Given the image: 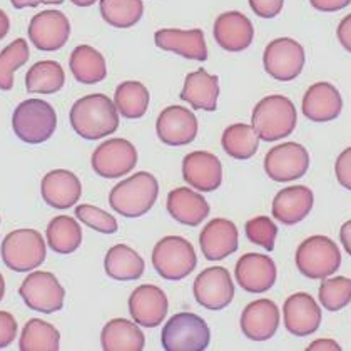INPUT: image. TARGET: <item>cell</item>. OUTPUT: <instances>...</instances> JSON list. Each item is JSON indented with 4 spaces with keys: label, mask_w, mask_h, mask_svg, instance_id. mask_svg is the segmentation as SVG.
<instances>
[{
    "label": "cell",
    "mask_w": 351,
    "mask_h": 351,
    "mask_svg": "<svg viewBox=\"0 0 351 351\" xmlns=\"http://www.w3.org/2000/svg\"><path fill=\"white\" fill-rule=\"evenodd\" d=\"M69 119L72 129L87 141L102 139L114 134L119 128L116 104L104 94H89L75 101Z\"/></svg>",
    "instance_id": "cell-1"
},
{
    "label": "cell",
    "mask_w": 351,
    "mask_h": 351,
    "mask_svg": "<svg viewBox=\"0 0 351 351\" xmlns=\"http://www.w3.org/2000/svg\"><path fill=\"white\" fill-rule=\"evenodd\" d=\"M298 122V112L291 99L274 94L261 99L253 109L251 125L259 139L274 143L293 134Z\"/></svg>",
    "instance_id": "cell-2"
},
{
    "label": "cell",
    "mask_w": 351,
    "mask_h": 351,
    "mask_svg": "<svg viewBox=\"0 0 351 351\" xmlns=\"http://www.w3.org/2000/svg\"><path fill=\"white\" fill-rule=\"evenodd\" d=\"M158 196V179L143 171L114 186L109 194V204L121 216L141 217L151 211Z\"/></svg>",
    "instance_id": "cell-3"
},
{
    "label": "cell",
    "mask_w": 351,
    "mask_h": 351,
    "mask_svg": "<svg viewBox=\"0 0 351 351\" xmlns=\"http://www.w3.org/2000/svg\"><path fill=\"white\" fill-rule=\"evenodd\" d=\"M57 114L49 102L27 99L14 110L12 129L15 136L27 144H42L54 136Z\"/></svg>",
    "instance_id": "cell-4"
},
{
    "label": "cell",
    "mask_w": 351,
    "mask_h": 351,
    "mask_svg": "<svg viewBox=\"0 0 351 351\" xmlns=\"http://www.w3.org/2000/svg\"><path fill=\"white\" fill-rule=\"evenodd\" d=\"M296 266L308 280H324L339 269L341 253L328 236H311L298 246Z\"/></svg>",
    "instance_id": "cell-5"
},
{
    "label": "cell",
    "mask_w": 351,
    "mask_h": 351,
    "mask_svg": "<svg viewBox=\"0 0 351 351\" xmlns=\"http://www.w3.org/2000/svg\"><path fill=\"white\" fill-rule=\"evenodd\" d=\"M197 265L196 251L181 236H166L154 246L152 266L167 281H179L189 276Z\"/></svg>",
    "instance_id": "cell-6"
},
{
    "label": "cell",
    "mask_w": 351,
    "mask_h": 351,
    "mask_svg": "<svg viewBox=\"0 0 351 351\" xmlns=\"http://www.w3.org/2000/svg\"><path fill=\"white\" fill-rule=\"evenodd\" d=\"M211 341L208 323L194 313H178L162 328L161 343L166 351H204Z\"/></svg>",
    "instance_id": "cell-7"
},
{
    "label": "cell",
    "mask_w": 351,
    "mask_h": 351,
    "mask_svg": "<svg viewBox=\"0 0 351 351\" xmlns=\"http://www.w3.org/2000/svg\"><path fill=\"white\" fill-rule=\"evenodd\" d=\"M3 265L17 273H27L45 261V241L36 230H15L3 238Z\"/></svg>",
    "instance_id": "cell-8"
},
{
    "label": "cell",
    "mask_w": 351,
    "mask_h": 351,
    "mask_svg": "<svg viewBox=\"0 0 351 351\" xmlns=\"http://www.w3.org/2000/svg\"><path fill=\"white\" fill-rule=\"evenodd\" d=\"M304 62H306V56H304L303 45L289 37L271 40L266 45L265 56H263L265 71L280 82L295 81L303 72Z\"/></svg>",
    "instance_id": "cell-9"
},
{
    "label": "cell",
    "mask_w": 351,
    "mask_h": 351,
    "mask_svg": "<svg viewBox=\"0 0 351 351\" xmlns=\"http://www.w3.org/2000/svg\"><path fill=\"white\" fill-rule=\"evenodd\" d=\"M19 295L30 310L51 315L64 308L66 289L52 273L36 271L22 281Z\"/></svg>",
    "instance_id": "cell-10"
},
{
    "label": "cell",
    "mask_w": 351,
    "mask_h": 351,
    "mask_svg": "<svg viewBox=\"0 0 351 351\" xmlns=\"http://www.w3.org/2000/svg\"><path fill=\"white\" fill-rule=\"evenodd\" d=\"M310 167V154L306 147L298 143H285L274 146L265 158V171L276 182H291L303 178Z\"/></svg>",
    "instance_id": "cell-11"
},
{
    "label": "cell",
    "mask_w": 351,
    "mask_h": 351,
    "mask_svg": "<svg viewBox=\"0 0 351 351\" xmlns=\"http://www.w3.org/2000/svg\"><path fill=\"white\" fill-rule=\"evenodd\" d=\"M93 169L106 179H117L131 173L137 164V151L128 139H109L94 151Z\"/></svg>",
    "instance_id": "cell-12"
},
{
    "label": "cell",
    "mask_w": 351,
    "mask_h": 351,
    "mask_svg": "<svg viewBox=\"0 0 351 351\" xmlns=\"http://www.w3.org/2000/svg\"><path fill=\"white\" fill-rule=\"evenodd\" d=\"M193 293L201 306L213 311L224 310L230 306L234 298V285H232L230 271L223 266L204 269L194 280Z\"/></svg>",
    "instance_id": "cell-13"
},
{
    "label": "cell",
    "mask_w": 351,
    "mask_h": 351,
    "mask_svg": "<svg viewBox=\"0 0 351 351\" xmlns=\"http://www.w3.org/2000/svg\"><path fill=\"white\" fill-rule=\"evenodd\" d=\"M71 22L60 10H44L36 14L29 24V39L42 52H54L67 44Z\"/></svg>",
    "instance_id": "cell-14"
},
{
    "label": "cell",
    "mask_w": 351,
    "mask_h": 351,
    "mask_svg": "<svg viewBox=\"0 0 351 351\" xmlns=\"http://www.w3.org/2000/svg\"><path fill=\"white\" fill-rule=\"evenodd\" d=\"M196 116L189 109L182 106H169L159 114L158 122H156V132L161 143L166 146H188L197 136Z\"/></svg>",
    "instance_id": "cell-15"
},
{
    "label": "cell",
    "mask_w": 351,
    "mask_h": 351,
    "mask_svg": "<svg viewBox=\"0 0 351 351\" xmlns=\"http://www.w3.org/2000/svg\"><path fill=\"white\" fill-rule=\"evenodd\" d=\"M236 281L246 293H266L276 283L278 269L268 254L247 253L236 265Z\"/></svg>",
    "instance_id": "cell-16"
},
{
    "label": "cell",
    "mask_w": 351,
    "mask_h": 351,
    "mask_svg": "<svg viewBox=\"0 0 351 351\" xmlns=\"http://www.w3.org/2000/svg\"><path fill=\"white\" fill-rule=\"evenodd\" d=\"M167 310V296L159 286L143 285L129 296V313L134 323L144 328L159 326L166 318Z\"/></svg>",
    "instance_id": "cell-17"
},
{
    "label": "cell",
    "mask_w": 351,
    "mask_h": 351,
    "mask_svg": "<svg viewBox=\"0 0 351 351\" xmlns=\"http://www.w3.org/2000/svg\"><path fill=\"white\" fill-rule=\"evenodd\" d=\"M285 326L295 337H308L322 324V308L308 293H295L285 301Z\"/></svg>",
    "instance_id": "cell-18"
},
{
    "label": "cell",
    "mask_w": 351,
    "mask_h": 351,
    "mask_svg": "<svg viewBox=\"0 0 351 351\" xmlns=\"http://www.w3.org/2000/svg\"><path fill=\"white\" fill-rule=\"evenodd\" d=\"M182 178L194 189L211 193L223 182V164L208 151L189 152L182 161Z\"/></svg>",
    "instance_id": "cell-19"
},
{
    "label": "cell",
    "mask_w": 351,
    "mask_h": 351,
    "mask_svg": "<svg viewBox=\"0 0 351 351\" xmlns=\"http://www.w3.org/2000/svg\"><path fill=\"white\" fill-rule=\"evenodd\" d=\"M201 251L209 261H221L238 251L239 232L234 223L224 217H216L203 228L199 236Z\"/></svg>",
    "instance_id": "cell-20"
},
{
    "label": "cell",
    "mask_w": 351,
    "mask_h": 351,
    "mask_svg": "<svg viewBox=\"0 0 351 351\" xmlns=\"http://www.w3.org/2000/svg\"><path fill=\"white\" fill-rule=\"evenodd\" d=\"M241 331L253 341H268L280 328V308L271 300H256L244 308Z\"/></svg>",
    "instance_id": "cell-21"
},
{
    "label": "cell",
    "mask_w": 351,
    "mask_h": 351,
    "mask_svg": "<svg viewBox=\"0 0 351 351\" xmlns=\"http://www.w3.org/2000/svg\"><path fill=\"white\" fill-rule=\"evenodd\" d=\"M213 36L219 47L228 52L246 51L254 39V27L246 15L231 10L216 19Z\"/></svg>",
    "instance_id": "cell-22"
},
{
    "label": "cell",
    "mask_w": 351,
    "mask_h": 351,
    "mask_svg": "<svg viewBox=\"0 0 351 351\" xmlns=\"http://www.w3.org/2000/svg\"><path fill=\"white\" fill-rule=\"evenodd\" d=\"M154 42L162 51L174 52L184 59L199 62L208 59V45L201 29H161L154 34Z\"/></svg>",
    "instance_id": "cell-23"
},
{
    "label": "cell",
    "mask_w": 351,
    "mask_h": 351,
    "mask_svg": "<svg viewBox=\"0 0 351 351\" xmlns=\"http://www.w3.org/2000/svg\"><path fill=\"white\" fill-rule=\"evenodd\" d=\"M42 199L56 209H67L81 199V179L67 169H54L42 178Z\"/></svg>",
    "instance_id": "cell-24"
},
{
    "label": "cell",
    "mask_w": 351,
    "mask_h": 351,
    "mask_svg": "<svg viewBox=\"0 0 351 351\" xmlns=\"http://www.w3.org/2000/svg\"><path fill=\"white\" fill-rule=\"evenodd\" d=\"M313 203L315 196L308 186H289L274 196L271 213L285 226H295L310 215Z\"/></svg>",
    "instance_id": "cell-25"
},
{
    "label": "cell",
    "mask_w": 351,
    "mask_h": 351,
    "mask_svg": "<svg viewBox=\"0 0 351 351\" xmlns=\"http://www.w3.org/2000/svg\"><path fill=\"white\" fill-rule=\"evenodd\" d=\"M301 109L306 119L313 122H330L341 114L343 97L333 84L316 82L304 94Z\"/></svg>",
    "instance_id": "cell-26"
},
{
    "label": "cell",
    "mask_w": 351,
    "mask_h": 351,
    "mask_svg": "<svg viewBox=\"0 0 351 351\" xmlns=\"http://www.w3.org/2000/svg\"><path fill=\"white\" fill-rule=\"evenodd\" d=\"M167 213L184 226H199L209 216V203L196 191L178 188L167 194Z\"/></svg>",
    "instance_id": "cell-27"
},
{
    "label": "cell",
    "mask_w": 351,
    "mask_h": 351,
    "mask_svg": "<svg viewBox=\"0 0 351 351\" xmlns=\"http://www.w3.org/2000/svg\"><path fill=\"white\" fill-rule=\"evenodd\" d=\"M179 97L188 102L193 109L197 110H213L217 109V97H219V77L211 75L199 69L196 72L188 74Z\"/></svg>",
    "instance_id": "cell-28"
},
{
    "label": "cell",
    "mask_w": 351,
    "mask_h": 351,
    "mask_svg": "<svg viewBox=\"0 0 351 351\" xmlns=\"http://www.w3.org/2000/svg\"><path fill=\"white\" fill-rule=\"evenodd\" d=\"M101 345L104 351H143L146 338L137 323L116 318L102 328Z\"/></svg>",
    "instance_id": "cell-29"
},
{
    "label": "cell",
    "mask_w": 351,
    "mask_h": 351,
    "mask_svg": "<svg viewBox=\"0 0 351 351\" xmlns=\"http://www.w3.org/2000/svg\"><path fill=\"white\" fill-rule=\"evenodd\" d=\"M144 259L128 244H116L108 251L104 269L116 281H136L144 274Z\"/></svg>",
    "instance_id": "cell-30"
},
{
    "label": "cell",
    "mask_w": 351,
    "mask_h": 351,
    "mask_svg": "<svg viewBox=\"0 0 351 351\" xmlns=\"http://www.w3.org/2000/svg\"><path fill=\"white\" fill-rule=\"evenodd\" d=\"M72 75L82 84H99L108 77V64L104 56L90 45H79L72 51L69 60Z\"/></svg>",
    "instance_id": "cell-31"
},
{
    "label": "cell",
    "mask_w": 351,
    "mask_h": 351,
    "mask_svg": "<svg viewBox=\"0 0 351 351\" xmlns=\"http://www.w3.org/2000/svg\"><path fill=\"white\" fill-rule=\"evenodd\" d=\"M66 84V72L56 60H40L27 71L25 87L30 94H56Z\"/></svg>",
    "instance_id": "cell-32"
},
{
    "label": "cell",
    "mask_w": 351,
    "mask_h": 351,
    "mask_svg": "<svg viewBox=\"0 0 351 351\" xmlns=\"http://www.w3.org/2000/svg\"><path fill=\"white\" fill-rule=\"evenodd\" d=\"M114 104L125 119H141L149 108V90L143 82L125 81L116 87Z\"/></svg>",
    "instance_id": "cell-33"
},
{
    "label": "cell",
    "mask_w": 351,
    "mask_h": 351,
    "mask_svg": "<svg viewBox=\"0 0 351 351\" xmlns=\"http://www.w3.org/2000/svg\"><path fill=\"white\" fill-rule=\"evenodd\" d=\"M47 243L57 254H71L81 246L82 230L71 216H57L47 226Z\"/></svg>",
    "instance_id": "cell-34"
},
{
    "label": "cell",
    "mask_w": 351,
    "mask_h": 351,
    "mask_svg": "<svg viewBox=\"0 0 351 351\" xmlns=\"http://www.w3.org/2000/svg\"><path fill=\"white\" fill-rule=\"evenodd\" d=\"M221 146L224 152L238 161H246L256 154L259 147V136L253 125L247 124H232L226 128L221 137Z\"/></svg>",
    "instance_id": "cell-35"
},
{
    "label": "cell",
    "mask_w": 351,
    "mask_h": 351,
    "mask_svg": "<svg viewBox=\"0 0 351 351\" xmlns=\"http://www.w3.org/2000/svg\"><path fill=\"white\" fill-rule=\"evenodd\" d=\"M60 333L54 324L44 319H29L24 326L19 350L21 351H57L60 348Z\"/></svg>",
    "instance_id": "cell-36"
},
{
    "label": "cell",
    "mask_w": 351,
    "mask_h": 351,
    "mask_svg": "<svg viewBox=\"0 0 351 351\" xmlns=\"http://www.w3.org/2000/svg\"><path fill=\"white\" fill-rule=\"evenodd\" d=\"M101 15L109 25L116 29H129L143 19V0H101Z\"/></svg>",
    "instance_id": "cell-37"
},
{
    "label": "cell",
    "mask_w": 351,
    "mask_h": 351,
    "mask_svg": "<svg viewBox=\"0 0 351 351\" xmlns=\"http://www.w3.org/2000/svg\"><path fill=\"white\" fill-rule=\"evenodd\" d=\"M29 45L25 39H15L0 52V90L14 87V72L29 60Z\"/></svg>",
    "instance_id": "cell-38"
},
{
    "label": "cell",
    "mask_w": 351,
    "mask_h": 351,
    "mask_svg": "<svg viewBox=\"0 0 351 351\" xmlns=\"http://www.w3.org/2000/svg\"><path fill=\"white\" fill-rule=\"evenodd\" d=\"M319 303L328 311H339L351 303V280L345 276L324 278L319 286Z\"/></svg>",
    "instance_id": "cell-39"
},
{
    "label": "cell",
    "mask_w": 351,
    "mask_h": 351,
    "mask_svg": "<svg viewBox=\"0 0 351 351\" xmlns=\"http://www.w3.org/2000/svg\"><path fill=\"white\" fill-rule=\"evenodd\" d=\"M75 216L86 226L93 228V230L104 232V234H114L119 228L116 217L109 213L102 211L101 208H95L93 204H81L75 208Z\"/></svg>",
    "instance_id": "cell-40"
},
{
    "label": "cell",
    "mask_w": 351,
    "mask_h": 351,
    "mask_svg": "<svg viewBox=\"0 0 351 351\" xmlns=\"http://www.w3.org/2000/svg\"><path fill=\"white\" fill-rule=\"evenodd\" d=\"M246 238L253 244L265 247L266 251L274 250L278 236V226L268 216H256L246 223Z\"/></svg>",
    "instance_id": "cell-41"
},
{
    "label": "cell",
    "mask_w": 351,
    "mask_h": 351,
    "mask_svg": "<svg viewBox=\"0 0 351 351\" xmlns=\"http://www.w3.org/2000/svg\"><path fill=\"white\" fill-rule=\"evenodd\" d=\"M17 322L9 311H0V350L7 348L17 337Z\"/></svg>",
    "instance_id": "cell-42"
},
{
    "label": "cell",
    "mask_w": 351,
    "mask_h": 351,
    "mask_svg": "<svg viewBox=\"0 0 351 351\" xmlns=\"http://www.w3.org/2000/svg\"><path fill=\"white\" fill-rule=\"evenodd\" d=\"M335 174L343 188L351 191V146L338 156L337 164H335Z\"/></svg>",
    "instance_id": "cell-43"
},
{
    "label": "cell",
    "mask_w": 351,
    "mask_h": 351,
    "mask_svg": "<svg viewBox=\"0 0 351 351\" xmlns=\"http://www.w3.org/2000/svg\"><path fill=\"white\" fill-rule=\"evenodd\" d=\"M285 0H250L253 12L261 19H274L283 10Z\"/></svg>",
    "instance_id": "cell-44"
},
{
    "label": "cell",
    "mask_w": 351,
    "mask_h": 351,
    "mask_svg": "<svg viewBox=\"0 0 351 351\" xmlns=\"http://www.w3.org/2000/svg\"><path fill=\"white\" fill-rule=\"evenodd\" d=\"M310 3L319 12H338L348 7L351 0H310Z\"/></svg>",
    "instance_id": "cell-45"
},
{
    "label": "cell",
    "mask_w": 351,
    "mask_h": 351,
    "mask_svg": "<svg viewBox=\"0 0 351 351\" xmlns=\"http://www.w3.org/2000/svg\"><path fill=\"white\" fill-rule=\"evenodd\" d=\"M337 36H338L339 44H341L343 47H345L351 54V14L346 15V17L339 22Z\"/></svg>",
    "instance_id": "cell-46"
},
{
    "label": "cell",
    "mask_w": 351,
    "mask_h": 351,
    "mask_svg": "<svg viewBox=\"0 0 351 351\" xmlns=\"http://www.w3.org/2000/svg\"><path fill=\"white\" fill-rule=\"evenodd\" d=\"M318 350L339 351L341 350V346H339L337 341H333V339H316V341H313L306 348V351H318Z\"/></svg>",
    "instance_id": "cell-47"
},
{
    "label": "cell",
    "mask_w": 351,
    "mask_h": 351,
    "mask_svg": "<svg viewBox=\"0 0 351 351\" xmlns=\"http://www.w3.org/2000/svg\"><path fill=\"white\" fill-rule=\"evenodd\" d=\"M10 3L15 9H25V7H37L40 3H54V5H60L64 0H10Z\"/></svg>",
    "instance_id": "cell-48"
},
{
    "label": "cell",
    "mask_w": 351,
    "mask_h": 351,
    "mask_svg": "<svg viewBox=\"0 0 351 351\" xmlns=\"http://www.w3.org/2000/svg\"><path fill=\"white\" fill-rule=\"evenodd\" d=\"M339 239H341V244L346 250V253L351 256V219L346 221L341 226V230H339Z\"/></svg>",
    "instance_id": "cell-49"
},
{
    "label": "cell",
    "mask_w": 351,
    "mask_h": 351,
    "mask_svg": "<svg viewBox=\"0 0 351 351\" xmlns=\"http://www.w3.org/2000/svg\"><path fill=\"white\" fill-rule=\"evenodd\" d=\"M10 30V21H9V15L3 12L2 9H0V40L3 39V37L9 34Z\"/></svg>",
    "instance_id": "cell-50"
},
{
    "label": "cell",
    "mask_w": 351,
    "mask_h": 351,
    "mask_svg": "<svg viewBox=\"0 0 351 351\" xmlns=\"http://www.w3.org/2000/svg\"><path fill=\"white\" fill-rule=\"evenodd\" d=\"M71 2L77 7H90L94 5V2H97V0H71Z\"/></svg>",
    "instance_id": "cell-51"
},
{
    "label": "cell",
    "mask_w": 351,
    "mask_h": 351,
    "mask_svg": "<svg viewBox=\"0 0 351 351\" xmlns=\"http://www.w3.org/2000/svg\"><path fill=\"white\" fill-rule=\"evenodd\" d=\"M3 295H5V281H3V276L0 274V301L3 300Z\"/></svg>",
    "instance_id": "cell-52"
}]
</instances>
